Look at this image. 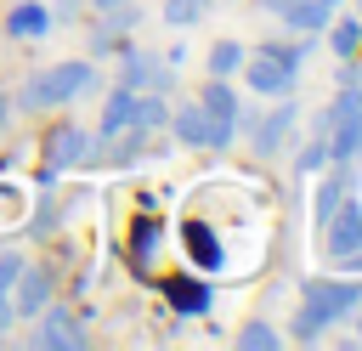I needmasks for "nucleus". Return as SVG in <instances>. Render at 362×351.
I'll use <instances>...</instances> for the list:
<instances>
[{
    "mask_svg": "<svg viewBox=\"0 0 362 351\" xmlns=\"http://www.w3.org/2000/svg\"><path fill=\"white\" fill-rule=\"evenodd\" d=\"M294 170H300V176H317V170H328V142H322V136H311V142L294 153Z\"/></svg>",
    "mask_w": 362,
    "mask_h": 351,
    "instance_id": "obj_25",
    "label": "nucleus"
},
{
    "mask_svg": "<svg viewBox=\"0 0 362 351\" xmlns=\"http://www.w3.org/2000/svg\"><path fill=\"white\" fill-rule=\"evenodd\" d=\"M170 136H175L181 147H215V119L204 113L198 96L181 102V108H170Z\"/></svg>",
    "mask_w": 362,
    "mask_h": 351,
    "instance_id": "obj_12",
    "label": "nucleus"
},
{
    "mask_svg": "<svg viewBox=\"0 0 362 351\" xmlns=\"http://www.w3.org/2000/svg\"><path fill=\"white\" fill-rule=\"evenodd\" d=\"M198 102H204V113H209L215 125H226V130L238 136V108H243V96L232 91V79H209V85L198 91Z\"/></svg>",
    "mask_w": 362,
    "mask_h": 351,
    "instance_id": "obj_15",
    "label": "nucleus"
},
{
    "mask_svg": "<svg viewBox=\"0 0 362 351\" xmlns=\"http://www.w3.org/2000/svg\"><path fill=\"white\" fill-rule=\"evenodd\" d=\"M130 102H136V91H130V85H113V91H107V102H102V125H96V142H107V136L130 130Z\"/></svg>",
    "mask_w": 362,
    "mask_h": 351,
    "instance_id": "obj_17",
    "label": "nucleus"
},
{
    "mask_svg": "<svg viewBox=\"0 0 362 351\" xmlns=\"http://www.w3.org/2000/svg\"><path fill=\"white\" fill-rule=\"evenodd\" d=\"M356 306H362V283H356V277H305V289H300V311H294L288 340L311 345V340H322L334 323H345Z\"/></svg>",
    "mask_w": 362,
    "mask_h": 351,
    "instance_id": "obj_1",
    "label": "nucleus"
},
{
    "mask_svg": "<svg viewBox=\"0 0 362 351\" xmlns=\"http://www.w3.org/2000/svg\"><path fill=\"white\" fill-rule=\"evenodd\" d=\"M164 294H170V306H175L181 317H204V311H209V289H204L198 277H164Z\"/></svg>",
    "mask_w": 362,
    "mask_h": 351,
    "instance_id": "obj_18",
    "label": "nucleus"
},
{
    "mask_svg": "<svg viewBox=\"0 0 362 351\" xmlns=\"http://www.w3.org/2000/svg\"><path fill=\"white\" fill-rule=\"evenodd\" d=\"M328 164L362 159V85H339L328 102Z\"/></svg>",
    "mask_w": 362,
    "mask_h": 351,
    "instance_id": "obj_3",
    "label": "nucleus"
},
{
    "mask_svg": "<svg viewBox=\"0 0 362 351\" xmlns=\"http://www.w3.org/2000/svg\"><path fill=\"white\" fill-rule=\"evenodd\" d=\"M351 345H362V306L351 311Z\"/></svg>",
    "mask_w": 362,
    "mask_h": 351,
    "instance_id": "obj_30",
    "label": "nucleus"
},
{
    "mask_svg": "<svg viewBox=\"0 0 362 351\" xmlns=\"http://www.w3.org/2000/svg\"><path fill=\"white\" fill-rule=\"evenodd\" d=\"M90 334H85V317L79 311H68V306H40V323L28 328V345L34 351H79Z\"/></svg>",
    "mask_w": 362,
    "mask_h": 351,
    "instance_id": "obj_5",
    "label": "nucleus"
},
{
    "mask_svg": "<svg viewBox=\"0 0 362 351\" xmlns=\"http://www.w3.org/2000/svg\"><path fill=\"white\" fill-rule=\"evenodd\" d=\"M45 170H85V159H90V130L85 125H57V130H45Z\"/></svg>",
    "mask_w": 362,
    "mask_h": 351,
    "instance_id": "obj_9",
    "label": "nucleus"
},
{
    "mask_svg": "<svg viewBox=\"0 0 362 351\" xmlns=\"http://www.w3.org/2000/svg\"><path fill=\"white\" fill-rule=\"evenodd\" d=\"M130 125L147 130V136L164 130V125H170V102H164L158 91H136V102H130Z\"/></svg>",
    "mask_w": 362,
    "mask_h": 351,
    "instance_id": "obj_20",
    "label": "nucleus"
},
{
    "mask_svg": "<svg viewBox=\"0 0 362 351\" xmlns=\"http://www.w3.org/2000/svg\"><path fill=\"white\" fill-rule=\"evenodd\" d=\"M243 74V85H249V96H288L294 91V79H300V68H288V62H277V57H266V51H249V62L238 68Z\"/></svg>",
    "mask_w": 362,
    "mask_h": 351,
    "instance_id": "obj_8",
    "label": "nucleus"
},
{
    "mask_svg": "<svg viewBox=\"0 0 362 351\" xmlns=\"http://www.w3.org/2000/svg\"><path fill=\"white\" fill-rule=\"evenodd\" d=\"M45 28H51V6L45 0H17L0 17V34L6 40H45Z\"/></svg>",
    "mask_w": 362,
    "mask_h": 351,
    "instance_id": "obj_13",
    "label": "nucleus"
},
{
    "mask_svg": "<svg viewBox=\"0 0 362 351\" xmlns=\"http://www.w3.org/2000/svg\"><path fill=\"white\" fill-rule=\"evenodd\" d=\"M356 28H362V0H356Z\"/></svg>",
    "mask_w": 362,
    "mask_h": 351,
    "instance_id": "obj_32",
    "label": "nucleus"
},
{
    "mask_svg": "<svg viewBox=\"0 0 362 351\" xmlns=\"http://www.w3.org/2000/svg\"><path fill=\"white\" fill-rule=\"evenodd\" d=\"M181 243H187L192 266H204V272H215V266H221V243H215V232H209L204 221H187V226H181Z\"/></svg>",
    "mask_w": 362,
    "mask_h": 351,
    "instance_id": "obj_19",
    "label": "nucleus"
},
{
    "mask_svg": "<svg viewBox=\"0 0 362 351\" xmlns=\"http://www.w3.org/2000/svg\"><path fill=\"white\" fill-rule=\"evenodd\" d=\"M283 345V334L266 323V317H249L243 328H238V351H277Z\"/></svg>",
    "mask_w": 362,
    "mask_h": 351,
    "instance_id": "obj_23",
    "label": "nucleus"
},
{
    "mask_svg": "<svg viewBox=\"0 0 362 351\" xmlns=\"http://www.w3.org/2000/svg\"><path fill=\"white\" fill-rule=\"evenodd\" d=\"M96 85H102L96 57H68V62L34 68V74L23 79V91H17L11 108H23V113H45V108H62V102H74V96H90Z\"/></svg>",
    "mask_w": 362,
    "mask_h": 351,
    "instance_id": "obj_2",
    "label": "nucleus"
},
{
    "mask_svg": "<svg viewBox=\"0 0 362 351\" xmlns=\"http://www.w3.org/2000/svg\"><path fill=\"white\" fill-rule=\"evenodd\" d=\"M158 238H164V226H158V221H136V226H130V260H136V272H153Z\"/></svg>",
    "mask_w": 362,
    "mask_h": 351,
    "instance_id": "obj_21",
    "label": "nucleus"
},
{
    "mask_svg": "<svg viewBox=\"0 0 362 351\" xmlns=\"http://www.w3.org/2000/svg\"><path fill=\"white\" fill-rule=\"evenodd\" d=\"M255 6H260V11H272V17H277V11H283V6H288V0H255Z\"/></svg>",
    "mask_w": 362,
    "mask_h": 351,
    "instance_id": "obj_31",
    "label": "nucleus"
},
{
    "mask_svg": "<svg viewBox=\"0 0 362 351\" xmlns=\"http://www.w3.org/2000/svg\"><path fill=\"white\" fill-rule=\"evenodd\" d=\"M322 34H328L334 57H362V28H356V17H339V11H334V23H328Z\"/></svg>",
    "mask_w": 362,
    "mask_h": 351,
    "instance_id": "obj_22",
    "label": "nucleus"
},
{
    "mask_svg": "<svg viewBox=\"0 0 362 351\" xmlns=\"http://www.w3.org/2000/svg\"><path fill=\"white\" fill-rule=\"evenodd\" d=\"M113 57H119V85L170 96V85H175V68H170V62H164L158 51H141V45H119Z\"/></svg>",
    "mask_w": 362,
    "mask_h": 351,
    "instance_id": "obj_6",
    "label": "nucleus"
},
{
    "mask_svg": "<svg viewBox=\"0 0 362 351\" xmlns=\"http://www.w3.org/2000/svg\"><path fill=\"white\" fill-rule=\"evenodd\" d=\"M294 119H300V108H294V91H288V96H272L266 108H243L238 136H249V142H255V153H260V159H272V153H283V147H288Z\"/></svg>",
    "mask_w": 362,
    "mask_h": 351,
    "instance_id": "obj_4",
    "label": "nucleus"
},
{
    "mask_svg": "<svg viewBox=\"0 0 362 351\" xmlns=\"http://www.w3.org/2000/svg\"><path fill=\"white\" fill-rule=\"evenodd\" d=\"M362 249V198L351 192L328 221H322V255H328V266H339L345 255H356Z\"/></svg>",
    "mask_w": 362,
    "mask_h": 351,
    "instance_id": "obj_7",
    "label": "nucleus"
},
{
    "mask_svg": "<svg viewBox=\"0 0 362 351\" xmlns=\"http://www.w3.org/2000/svg\"><path fill=\"white\" fill-rule=\"evenodd\" d=\"M85 6H90V17H107V11H119L124 0H85Z\"/></svg>",
    "mask_w": 362,
    "mask_h": 351,
    "instance_id": "obj_28",
    "label": "nucleus"
},
{
    "mask_svg": "<svg viewBox=\"0 0 362 351\" xmlns=\"http://www.w3.org/2000/svg\"><path fill=\"white\" fill-rule=\"evenodd\" d=\"M334 11H339L334 0H288V6L277 11V23H283L288 34H311V40H317V34L334 23Z\"/></svg>",
    "mask_w": 362,
    "mask_h": 351,
    "instance_id": "obj_14",
    "label": "nucleus"
},
{
    "mask_svg": "<svg viewBox=\"0 0 362 351\" xmlns=\"http://www.w3.org/2000/svg\"><path fill=\"white\" fill-rule=\"evenodd\" d=\"M6 125H11V91H0V136H6Z\"/></svg>",
    "mask_w": 362,
    "mask_h": 351,
    "instance_id": "obj_29",
    "label": "nucleus"
},
{
    "mask_svg": "<svg viewBox=\"0 0 362 351\" xmlns=\"http://www.w3.org/2000/svg\"><path fill=\"white\" fill-rule=\"evenodd\" d=\"M249 62V45L243 40H215L209 51H204V68H209V79H238V68Z\"/></svg>",
    "mask_w": 362,
    "mask_h": 351,
    "instance_id": "obj_16",
    "label": "nucleus"
},
{
    "mask_svg": "<svg viewBox=\"0 0 362 351\" xmlns=\"http://www.w3.org/2000/svg\"><path fill=\"white\" fill-rule=\"evenodd\" d=\"M215 11V0H164V23L170 28H192V23H204Z\"/></svg>",
    "mask_w": 362,
    "mask_h": 351,
    "instance_id": "obj_24",
    "label": "nucleus"
},
{
    "mask_svg": "<svg viewBox=\"0 0 362 351\" xmlns=\"http://www.w3.org/2000/svg\"><path fill=\"white\" fill-rule=\"evenodd\" d=\"M17 272H23V255H17V249H0V294H11Z\"/></svg>",
    "mask_w": 362,
    "mask_h": 351,
    "instance_id": "obj_26",
    "label": "nucleus"
},
{
    "mask_svg": "<svg viewBox=\"0 0 362 351\" xmlns=\"http://www.w3.org/2000/svg\"><path fill=\"white\" fill-rule=\"evenodd\" d=\"M351 192H356L351 164H328V170H317V187H311V232H322V221H328Z\"/></svg>",
    "mask_w": 362,
    "mask_h": 351,
    "instance_id": "obj_10",
    "label": "nucleus"
},
{
    "mask_svg": "<svg viewBox=\"0 0 362 351\" xmlns=\"http://www.w3.org/2000/svg\"><path fill=\"white\" fill-rule=\"evenodd\" d=\"M334 6H345V0H334Z\"/></svg>",
    "mask_w": 362,
    "mask_h": 351,
    "instance_id": "obj_33",
    "label": "nucleus"
},
{
    "mask_svg": "<svg viewBox=\"0 0 362 351\" xmlns=\"http://www.w3.org/2000/svg\"><path fill=\"white\" fill-rule=\"evenodd\" d=\"M57 294V283H51V266H34V260H23V272H17V283H11V311L17 317H40V306Z\"/></svg>",
    "mask_w": 362,
    "mask_h": 351,
    "instance_id": "obj_11",
    "label": "nucleus"
},
{
    "mask_svg": "<svg viewBox=\"0 0 362 351\" xmlns=\"http://www.w3.org/2000/svg\"><path fill=\"white\" fill-rule=\"evenodd\" d=\"M17 323V311H11V294H0V340H6V328Z\"/></svg>",
    "mask_w": 362,
    "mask_h": 351,
    "instance_id": "obj_27",
    "label": "nucleus"
}]
</instances>
